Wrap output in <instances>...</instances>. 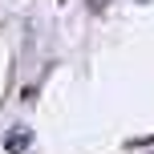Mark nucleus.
Listing matches in <instances>:
<instances>
[{
	"mask_svg": "<svg viewBox=\"0 0 154 154\" xmlns=\"http://www.w3.org/2000/svg\"><path fill=\"white\" fill-rule=\"evenodd\" d=\"M29 142H32V130L16 126V130H12V134L4 138V150H8V154H20V150H29Z\"/></svg>",
	"mask_w": 154,
	"mask_h": 154,
	"instance_id": "nucleus-1",
	"label": "nucleus"
}]
</instances>
